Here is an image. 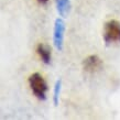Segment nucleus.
<instances>
[{
  "instance_id": "f257e3e1",
  "label": "nucleus",
  "mask_w": 120,
  "mask_h": 120,
  "mask_svg": "<svg viewBox=\"0 0 120 120\" xmlns=\"http://www.w3.org/2000/svg\"><path fill=\"white\" fill-rule=\"evenodd\" d=\"M29 85L33 95L40 100H45L49 91L46 80L40 73H33L29 77Z\"/></svg>"
},
{
  "instance_id": "f03ea898",
  "label": "nucleus",
  "mask_w": 120,
  "mask_h": 120,
  "mask_svg": "<svg viewBox=\"0 0 120 120\" xmlns=\"http://www.w3.org/2000/svg\"><path fill=\"white\" fill-rule=\"evenodd\" d=\"M104 41L107 45L120 42V22L109 20L104 26Z\"/></svg>"
},
{
  "instance_id": "7ed1b4c3",
  "label": "nucleus",
  "mask_w": 120,
  "mask_h": 120,
  "mask_svg": "<svg viewBox=\"0 0 120 120\" xmlns=\"http://www.w3.org/2000/svg\"><path fill=\"white\" fill-rule=\"evenodd\" d=\"M64 34H65V22L61 18L55 20L54 32H53V43L57 51H62L64 45Z\"/></svg>"
},
{
  "instance_id": "20e7f679",
  "label": "nucleus",
  "mask_w": 120,
  "mask_h": 120,
  "mask_svg": "<svg viewBox=\"0 0 120 120\" xmlns=\"http://www.w3.org/2000/svg\"><path fill=\"white\" fill-rule=\"evenodd\" d=\"M102 61L98 55H89L83 61V68L85 72L90 74L97 73L102 68Z\"/></svg>"
},
{
  "instance_id": "39448f33",
  "label": "nucleus",
  "mask_w": 120,
  "mask_h": 120,
  "mask_svg": "<svg viewBox=\"0 0 120 120\" xmlns=\"http://www.w3.org/2000/svg\"><path fill=\"white\" fill-rule=\"evenodd\" d=\"M37 53L44 64H50L51 63L52 54H51V50H50V47L47 45H45L43 43H40L37 46Z\"/></svg>"
},
{
  "instance_id": "423d86ee",
  "label": "nucleus",
  "mask_w": 120,
  "mask_h": 120,
  "mask_svg": "<svg viewBox=\"0 0 120 120\" xmlns=\"http://www.w3.org/2000/svg\"><path fill=\"white\" fill-rule=\"evenodd\" d=\"M56 10L62 18H65L71 10V2L69 0H55Z\"/></svg>"
},
{
  "instance_id": "0eeeda50",
  "label": "nucleus",
  "mask_w": 120,
  "mask_h": 120,
  "mask_svg": "<svg viewBox=\"0 0 120 120\" xmlns=\"http://www.w3.org/2000/svg\"><path fill=\"white\" fill-rule=\"evenodd\" d=\"M61 88H62V80L57 79L56 83H55L54 86V96H53V101H54V105L57 106L58 101H60V94H61Z\"/></svg>"
},
{
  "instance_id": "6e6552de",
  "label": "nucleus",
  "mask_w": 120,
  "mask_h": 120,
  "mask_svg": "<svg viewBox=\"0 0 120 120\" xmlns=\"http://www.w3.org/2000/svg\"><path fill=\"white\" fill-rule=\"evenodd\" d=\"M38 2L41 4H46L49 2V0H38Z\"/></svg>"
}]
</instances>
